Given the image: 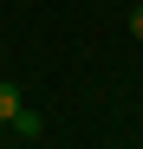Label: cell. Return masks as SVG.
<instances>
[{"label": "cell", "mask_w": 143, "mask_h": 149, "mask_svg": "<svg viewBox=\"0 0 143 149\" xmlns=\"http://www.w3.org/2000/svg\"><path fill=\"white\" fill-rule=\"evenodd\" d=\"M7 130H13V136H39V130H46V117H39L33 104H20V110L7 117Z\"/></svg>", "instance_id": "1"}, {"label": "cell", "mask_w": 143, "mask_h": 149, "mask_svg": "<svg viewBox=\"0 0 143 149\" xmlns=\"http://www.w3.org/2000/svg\"><path fill=\"white\" fill-rule=\"evenodd\" d=\"M20 104H26V91H20L13 78H0V123H7V117H13Z\"/></svg>", "instance_id": "2"}, {"label": "cell", "mask_w": 143, "mask_h": 149, "mask_svg": "<svg viewBox=\"0 0 143 149\" xmlns=\"http://www.w3.org/2000/svg\"><path fill=\"white\" fill-rule=\"evenodd\" d=\"M130 33L143 39V0H137V7H130Z\"/></svg>", "instance_id": "3"}, {"label": "cell", "mask_w": 143, "mask_h": 149, "mask_svg": "<svg viewBox=\"0 0 143 149\" xmlns=\"http://www.w3.org/2000/svg\"><path fill=\"white\" fill-rule=\"evenodd\" d=\"M0 130H7V123H0Z\"/></svg>", "instance_id": "4"}]
</instances>
